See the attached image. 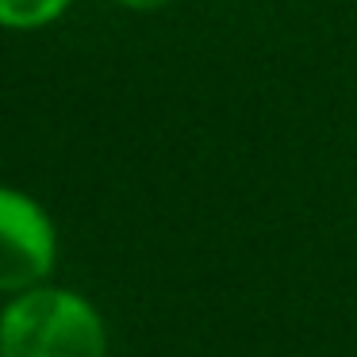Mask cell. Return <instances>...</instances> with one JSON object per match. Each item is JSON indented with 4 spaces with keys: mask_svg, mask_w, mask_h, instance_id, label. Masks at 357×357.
Masks as SVG:
<instances>
[{
    "mask_svg": "<svg viewBox=\"0 0 357 357\" xmlns=\"http://www.w3.org/2000/svg\"><path fill=\"white\" fill-rule=\"evenodd\" d=\"M54 265V227L39 204L0 188V288H27Z\"/></svg>",
    "mask_w": 357,
    "mask_h": 357,
    "instance_id": "obj_2",
    "label": "cell"
},
{
    "mask_svg": "<svg viewBox=\"0 0 357 357\" xmlns=\"http://www.w3.org/2000/svg\"><path fill=\"white\" fill-rule=\"evenodd\" d=\"M0 357H104V326L81 296L39 288L4 311Z\"/></svg>",
    "mask_w": 357,
    "mask_h": 357,
    "instance_id": "obj_1",
    "label": "cell"
},
{
    "mask_svg": "<svg viewBox=\"0 0 357 357\" xmlns=\"http://www.w3.org/2000/svg\"><path fill=\"white\" fill-rule=\"evenodd\" d=\"M70 0H0V24L4 27H43L54 16H62V8Z\"/></svg>",
    "mask_w": 357,
    "mask_h": 357,
    "instance_id": "obj_3",
    "label": "cell"
},
{
    "mask_svg": "<svg viewBox=\"0 0 357 357\" xmlns=\"http://www.w3.org/2000/svg\"><path fill=\"white\" fill-rule=\"evenodd\" d=\"M119 4H127V8H135V12H154V8H165L169 0H119Z\"/></svg>",
    "mask_w": 357,
    "mask_h": 357,
    "instance_id": "obj_4",
    "label": "cell"
}]
</instances>
